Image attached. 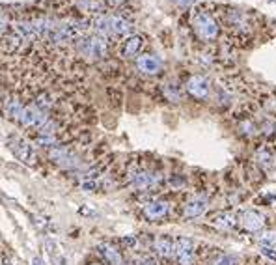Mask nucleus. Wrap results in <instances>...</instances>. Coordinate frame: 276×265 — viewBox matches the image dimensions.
Returning <instances> with one entry per match:
<instances>
[{
	"mask_svg": "<svg viewBox=\"0 0 276 265\" xmlns=\"http://www.w3.org/2000/svg\"><path fill=\"white\" fill-rule=\"evenodd\" d=\"M92 28L95 36L108 40V38H125L131 36L132 25L121 15H99L92 23Z\"/></svg>",
	"mask_w": 276,
	"mask_h": 265,
	"instance_id": "1",
	"label": "nucleus"
},
{
	"mask_svg": "<svg viewBox=\"0 0 276 265\" xmlns=\"http://www.w3.org/2000/svg\"><path fill=\"white\" fill-rule=\"evenodd\" d=\"M192 25H194V30H196L198 38L204 41H215L220 34V28H218L217 19L209 14V12H198L192 19Z\"/></svg>",
	"mask_w": 276,
	"mask_h": 265,
	"instance_id": "2",
	"label": "nucleus"
},
{
	"mask_svg": "<svg viewBox=\"0 0 276 265\" xmlns=\"http://www.w3.org/2000/svg\"><path fill=\"white\" fill-rule=\"evenodd\" d=\"M77 51L80 54H84L86 58L92 60H99L105 58L106 53H108V45H106V40L99 38V36H80L77 40Z\"/></svg>",
	"mask_w": 276,
	"mask_h": 265,
	"instance_id": "3",
	"label": "nucleus"
},
{
	"mask_svg": "<svg viewBox=\"0 0 276 265\" xmlns=\"http://www.w3.org/2000/svg\"><path fill=\"white\" fill-rule=\"evenodd\" d=\"M129 179H131V185L138 191H150V189L159 185L161 176L155 172H150V170H144V168L132 166L129 170Z\"/></svg>",
	"mask_w": 276,
	"mask_h": 265,
	"instance_id": "4",
	"label": "nucleus"
},
{
	"mask_svg": "<svg viewBox=\"0 0 276 265\" xmlns=\"http://www.w3.org/2000/svg\"><path fill=\"white\" fill-rule=\"evenodd\" d=\"M49 159L53 161L54 165H58L60 168H75V166H79V157L67 148H51L49 150Z\"/></svg>",
	"mask_w": 276,
	"mask_h": 265,
	"instance_id": "5",
	"label": "nucleus"
},
{
	"mask_svg": "<svg viewBox=\"0 0 276 265\" xmlns=\"http://www.w3.org/2000/svg\"><path fill=\"white\" fill-rule=\"evenodd\" d=\"M174 256L178 258V265H194V243H192V239H176Z\"/></svg>",
	"mask_w": 276,
	"mask_h": 265,
	"instance_id": "6",
	"label": "nucleus"
},
{
	"mask_svg": "<svg viewBox=\"0 0 276 265\" xmlns=\"http://www.w3.org/2000/svg\"><path fill=\"white\" fill-rule=\"evenodd\" d=\"M10 150L15 155V159H19L21 163H25V165H34L36 163V152H34V148L27 140L14 139L10 142Z\"/></svg>",
	"mask_w": 276,
	"mask_h": 265,
	"instance_id": "7",
	"label": "nucleus"
},
{
	"mask_svg": "<svg viewBox=\"0 0 276 265\" xmlns=\"http://www.w3.org/2000/svg\"><path fill=\"white\" fill-rule=\"evenodd\" d=\"M47 119H49V116H47V112H43V110H40L36 105H30V106H25L23 108V114H21L19 121L23 123L25 127H32V129H40L43 123H45Z\"/></svg>",
	"mask_w": 276,
	"mask_h": 265,
	"instance_id": "8",
	"label": "nucleus"
},
{
	"mask_svg": "<svg viewBox=\"0 0 276 265\" xmlns=\"http://www.w3.org/2000/svg\"><path fill=\"white\" fill-rule=\"evenodd\" d=\"M187 92L191 93L196 99H207L211 92V82L209 79H205L202 75H194L187 80Z\"/></svg>",
	"mask_w": 276,
	"mask_h": 265,
	"instance_id": "9",
	"label": "nucleus"
},
{
	"mask_svg": "<svg viewBox=\"0 0 276 265\" xmlns=\"http://www.w3.org/2000/svg\"><path fill=\"white\" fill-rule=\"evenodd\" d=\"M136 67L144 75H157L163 69V62L155 54H142L136 58Z\"/></svg>",
	"mask_w": 276,
	"mask_h": 265,
	"instance_id": "10",
	"label": "nucleus"
},
{
	"mask_svg": "<svg viewBox=\"0 0 276 265\" xmlns=\"http://www.w3.org/2000/svg\"><path fill=\"white\" fill-rule=\"evenodd\" d=\"M207 207H209V202L205 196H194L187 202V206L183 209V217L185 219H198L207 211Z\"/></svg>",
	"mask_w": 276,
	"mask_h": 265,
	"instance_id": "11",
	"label": "nucleus"
},
{
	"mask_svg": "<svg viewBox=\"0 0 276 265\" xmlns=\"http://www.w3.org/2000/svg\"><path fill=\"white\" fill-rule=\"evenodd\" d=\"M265 222L267 220H265V217H263L261 213L252 211V209H248V211H244L241 215V224H243V228L246 232H261Z\"/></svg>",
	"mask_w": 276,
	"mask_h": 265,
	"instance_id": "12",
	"label": "nucleus"
},
{
	"mask_svg": "<svg viewBox=\"0 0 276 265\" xmlns=\"http://www.w3.org/2000/svg\"><path fill=\"white\" fill-rule=\"evenodd\" d=\"M170 211V204L165 202V200H153L150 204H146L144 206V215L148 220H159L166 217Z\"/></svg>",
	"mask_w": 276,
	"mask_h": 265,
	"instance_id": "13",
	"label": "nucleus"
},
{
	"mask_svg": "<svg viewBox=\"0 0 276 265\" xmlns=\"http://www.w3.org/2000/svg\"><path fill=\"white\" fill-rule=\"evenodd\" d=\"M97 252L103 256V259H105L106 263L110 265H125L123 263V258H121V254H119V250L116 248V246H112L110 243H99L97 246Z\"/></svg>",
	"mask_w": 276,
	"mask_h": 265,
	"instance_id": "14",
	"label": "nucleus"
},
{
	"mask_svg": "<svg viewBox=\"0 0 276 265\" xmlns=\"http://www.w3.org/2000/svg\"><path fill=\"white\" fill-rule=\"evenodd\" d=\"M43 246H45V252H47V256H49V261H51V263L53 265H67L66 256H64V252H62V248H60V245L56 243V241H53V239H45Z\"/></svg>",
	"mask_w": 276,
	"mask_h": 265,
	"instance_id": "15",
	"label": "nucleus"
},
{
	"mask_svg": "<svg viewBox=\"0 0 276 265\" xmlns=\"http://www.w3.org/2000/svg\"><path fill=\"white\" fill-rule=\"evenodd\" d=\"M144 45V38L142 36H127V40L121 43V56L125 58H132L140 53V49Z\"/></svg>",
	"mask_w": 276,
	"mask_h": 265,
	"instance_id": "16",
	"label": "nucleus"
},
{
	"mask_svg": "<svg viewBox=\"0 0 276 265\" xmlns=\"http://www.w3.org/2000/svg\"><path fill=\"white\" fill-rule=\"evenodd\" d=\"M174 246H176V241L170 237V235H159L157 241H155V250L161 258H172L174 256Z\"/></svg>",
	"mask_w": 276,
	"mask_h": 265,
	"instance_id": "17",
	"label": "nucleus"
},
{
	"mask_svg": "<svg viewBox=\"0 0 276 265\" xmlns=\"http://www.w3.org/2000/svg\"><path fill=\"white\" fill-rule=\"evenodd\" d=\"M77 6L86 12V14H92L95 17L99 15H105V10H106V4L103 0H77Z\"/></svg>",
	"mask_w": 276,
	"mask_h": 265,
	"instance_id": "18",
	"label": "nucleus"
},
{
	"mask_svg": "<svg viewBox=\"0 0 276 265\" xmlns=\"http://www.w3.org/2000/svg\"><path fill=\"white\" fill-rule=\"evenodd\" d=\"M14 32L25 41L36 40V34H34V28L30 21H17V23H14Z\"/></svg>",
	"mask_w": 276,
	"mask_h": 265,
	"instance_id": "19",
	"label": "nucleus"
},
{
	"mask_svg": "<svg viewBox=\"0 0 276 265\" xmlns=\"http://www.w3.org/2000/svg\"><path fill=\"white\" fill-rule=\"evenodd\" d=\"M237 224V219L235 215H231V213H218L215 215V219H213V226H217L218 230H233Z\"/></svg>",
	"mask_w": 276,
	"mask_h": 265,
	"instance_id": "20",
	"label": "nucleus"
},
{
	"mask_svg": "<svg viewBox=\"0 0 276 265\" xmlns=\"http://www.w3.org/2000/svg\"><path fill=\"white\" fill-rule=\"evenodd\" d=\"M23 108H25V105H23L19 99H10L6 103V108H4V112L8 114V118L17 119V121H19L21 114H23Z\"/></svg>",
	"mask_w": 276,
	"mask_h": 265,
	"instance_id": "21",
	"label": "nucleus"
},
{
	"mask_svg": "<svg viewBox=\"0 0 276 265\" xmlns=\"http://www.w3.org/2000/svg\"><path fill=\"white\" fill-rule=\"evenodd\" d=\"M36 142L43 148H54L58 144V135H51V132H38Z\"/></svg>",
	"mask_w": 276,
	"mask_h": 265,
	"instance_id": "22",
	"label": "nucleus"
},
{
	"mask_svg": "<svg viewBox=\"0 0 276 265\" xmlns=\"http://www.w3.org/2000/svg\"><path fill=\"white\" fill-rule=\"evenodd\" d=\"M21 41L23 40H21L19 36H17L15 32H12V34H8V36L2 38V45L6 47L8 51H15V49L21 45Z\"/></svg>",
	"mask_w": 276,
	"mask_h": 265,
	"instance_id": "23",
	"label": "nucleus"
},
{
	"mask_svg": "<svg viewBox=\"0 0 276 265\" xmlns=\"http://www.w3.org/2000/svg\"><path fill=\"white\" fill-rule=\"evenodd\" d=\"M131 265H159L157 259L150 254H134L131 258Z\"/></svg>",
	"mask_w": 276,
	"mask_h": 265,
	"instance_id": "24",
	"label": "nucleus"
},
{
	"mask_svg": "<svg viewBox=\"0 0 276 265\" xmlns=\"http://www.w3.org/2000/svg\"><path fill=\"white\" fill-rule=\"evenodd\" d=\"M256 161H257V165L261 166V168H269V166L272 165V155H270L267 150H257Z\"/></svg>",
	"mask_w": 276,
	"mask_h": 265,
	"instance_id": "25",
	"label": "nucleus"
},
{
	"mask_svg": "<svg viewBox=\"0 0 276 265\" xmlns=\"http://www.w3.org/2000/svg\"><path fill=\"white\" fill-rule=\"evenodd\" d=\"M257 243L259 246H276V232H261Z\"/></svg>",
	"mask_w": 276,
	"mask_h": 265,
	"instance_id": "26",
	"label": "nucleus"
},
{
	"mask_svg": "<svg viewBox=\"0 0 276 265\" xmlns=\"http://www.w3.org/2000/svg\"><path fill=\"white\" fill-rule=\"evenodd\" d=\"M54 99L49 95V93H41L40 97H38V101H36V106L40 108V110H43V112H49V108L53 106Z\"/></svg>",
	"mask_w": 276,
	"mask_h": 265,
	"instance_id": "27",
	"label": "nucleus"
},
{
	"mask_svg": "<svg viewBox=\"0 0 276 265\" xmlns=\"http://www.w3.org/2000/svg\"><path fill=\"white\" fill-rule=\"evenodd\" d=\"M163 92H165L166 99H170V101H179L181 99V90H179L178 86H174V84H165Z\"/></svg>",
	"mask_w": 276,
	"mask_h": 265,
	"instance_id": "28",
	"label": "nucleus"
},
{
	"mask_svg": "<svg viewBox=\"0 0 276 265\" xmlns=\"http://www.w3.org/2000/svg\"><path fill=\"white\" fill-rule=\"evenodd\" d=\"M211 265H237V259L233 256H230V254H220V256L213 259Z\"/></svg>",
	"mask_w": 276,
	"mask_h": 265,
	"instance_id": "29",
	"label": "nucleus"
},
{
	"mask_svg": "<svg viewBox=\"0 0 276 265\" xmlns=\"http://www.w3.org/2000/svg\"><path fill=\"white\" fill-rule=\"evenodd\" d=\"M80 187H82V191L84 192H93V191H97L99 189V181L97 179H84Z\"/></svg>",
	"mask_w": 276,
	"mask_h": 265,
	"instance_id": "30",
	"label": "nucleus"
},
{
	"mask_svg": "<svg viewBox=\"0 0 276 265\" xmlns=\"http://www.w3.org/2000/svg\"><path fill=\"white\" fill-rule=\"evenodd\" d=\"M119 243H121L125 248H136L138 239L134 237V235H127V237H121V239H119Z\"/></svg>",
	"mask_w": 276,
	"mask_h": 265,
	"instance_id": "31",
	"label": "nucleus"
},
{
	"mask_svg": "<svg viewBox=\"0 0 276 265\" xmlns=\"http://www.w3.org/2000/svg\"><path fill=\"white\" fill-rule=\"evenodd\" d=\"M259 252H261V254H265V256H269L270 259H276L274 246H259Z\"/></svg>",
	"mask_w": 276,
	"mask_h": 265,
	"instance_id": "32",
	"label": "nucleus"
},
{
	"mask_svg": "<svg viewBox=\"0 0 276 265\" xmlns=\"http://www.w3.org/2000/svg\"><path fill=\"white\" fill-rule=\"evenodd\" d=\"M241 127H243V132L244 135H254V125L250 123V121H244V123H241Z\"/></svg>",
	"mask_w": 276,
	"mask_h": 265,
	"instance_id": "33",
	"label": "nucleus"
},
{
	"mask_svg": "<svg viewBox=\"0 0 276 265\" xmlns=\"http://www.w3.org/2000/svg\"><path fill=\"white\" fill-rule=\"evenodd\" d=\"M32 265H47V263H45V259H43V258H40V256H34V258H32Z\"/></svg>",
	"mask_w": 276,
	"mask_h": 265,
	"instance_id": "34",
	"label": "nucleus"
},
{
	"mask_svg": "<svg viewBox=\"0 0 276 265\" xmlns=\"http://www.w3.org/2000/svg\"><path fill=\"white\" fill-rule=\"evenodd\" d=\"M106 4L112 8H118L119 4H123V0H106Z\"/></svg>",
	"mask_w": 276,
	"mask_h": 265,
	"instance_id": "35",
	"label": "nucleus"
},
{
	"mask_svg": "<svg viewBox=\"0 0 276 265\" xmlns=\"http://www.w3.org/2000/svg\"><path fill=\"white\" fill-rule=\"evenodd\" d=\"M176 2H178L179 6L187 8V6H191V4H192V2H194V0H176Z\"/></svg>",
	"mask_w": 276,
	"mask_h": 265,
	"instance_id": "36",
	"label": "nucleus"
},
{
	"mask_svg": "<svg viewBox=\"0 0 276 265\" xmlns=\"http://www.w3.org/2000/svg\"><path fill=\"white\" fill-rule=\"evenodd\" d=\"M274 106H276V99H274Z\"/></svg>",
	"mask_w": 276,
	"mask_h": 265,
	"instance_id": "37",
	"label": "nucleus"
}]
</instances>
